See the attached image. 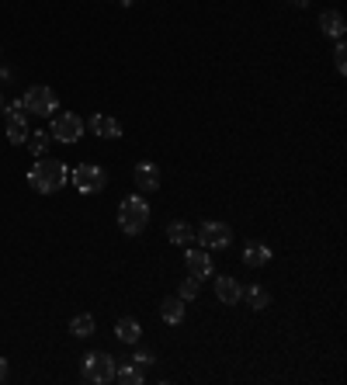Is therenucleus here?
Here are the masks:
<instances>
[{
  "label": "nucleus",
  "instance_id": "nucleus-1",
  "mask_svg": "<svg viewBox=\"0 0 347 385\" xmlns=\"http://www.w3.org/2000/svg\"><path fill=\"white\" fill-rule=\"evenodd\" d=\"M66 181H70V167H66L63 160H45V157H39L35 167L28 171V184H32V191H39V195H56V191H63Z\"/></svg>",
  "mask_w": 347,
  "mask_h": 385
},
{
  "label": "nucleus",
  "instance_id": "nucleus-2",
  "mask_svg": "<svg viewBox=\"0 0 347 385\" xmlns=\"http://www.w3.org/2000/svg\"><path fill=\"white\" fill-rule=\"evenodd\" d=\"M118 226H122L126 236H139L150 226V202L142 195L122 198V205H118Z\"/></svg>",
  "mask_w": 347,
  "mask_h": 385
},
{
  "label": "nucleus",
  "instance_id": "nucleus-3",
  "mask_svg": "<svg viewBox=\"0 0 347 385\" xmlns=\"http://www.w3.org/2000/svg\"><path fill=\"white\" fill-rule=\"evenodd\" d=\"M80 375L90 385L115 382V358L108 350H87L84 358H80Z\"/></svg>",
  "mask_w": 347,
  "mask_h": 385
},
{
  "label": "nucleus",
  "instance_id": "nucleus-4",
  "mask_svg": "<svg viewBox=\"0 0 347 385\" xmlns=\"http://www.w3.org/2000/svg\"><path fill=\"white\" fill-rule=\"evenodd\" d=\"M21 108L28 111V115H39V118H49L52 111H59V97H56V90L45 84H35L25 90V97H21Z\"/></svg>",
  "mask_w": 347,
  "mask_h": 385
},
{
  "label": "nucleus",
  "instance_id": "nucleus-5",
  "mask_svg": "<svg viewBox=\"0 0 347 385\" xmlns=\"http://www.w3.org/2000/svg\"><path fill=\"white\" fill-rule=\"evenodd\" d=\"M195 240H198V247H205V250H229V247H233V229H229L226 222L209 219V222L198 226Z\"/></svg>",
  "mask_w": 347,
  "mask_h": 385
},
{
  "label": "nucleus",
  "instance_id": "nucleus-6",
  "mask_svg": "<svg viewBox=\"0 0 347 385\" xmlns=\"http://www.w3.org/2000/svg\"><path fill=\"white\" fill-rule=\"evenodd\" d=\"M70 184L80 195H97V191H104L108 173H104V167H97V164H80V167H73V173H70Z\"/></svg>",
  "mask_w": 347,
  "mask_h": 385
},
{
  "label": "nucleus",
  "instance_id": "nucleus-7",
  "mask_svg": "<svg viewBox=\"0 0 347 385\" xmlns=\"http://www.w3.org/2000/svg\"><path fill=\"white\" fill-rule=\"evenodd\" d=\"M52 139L56 142H77L80 135H84V118L77 115V111H59L56 118H52Z\"/></svg>",
  "mask_w": 347,
  "mask_h": 385
},
{
  "label": "nucleus",
  "instance_id": "nucleus-8",
  "mask_svg": "<svg viewBox=\"0 0 347 385\" xmlns=\"http://www.w3.org/2000/svg\"><path fill=\"white\" fill-rule=\"evenodd\" d=\"M184 264H188V274H195L198 281H205V278H212L216 274V267H212V257L205 247H184Z\"/></svg>",
  "mask_w": 347,
  "mask_h": 385
},
{
  "label": "nucleus",
  "instance_id": "nucleus-9",
  "mask_svg": "<svg viewBox=\"0 0 347 385\" xmlns=\"http://www.w3.org/2000/svg\"><path fill=\"white\" fill-rule=\"evenodd\" d=\"M132 181H135V188L142 195H153V191H160V167L153 160H139L132 167Z\"/></svg>",
  "mask_w": 347,
  "mask_h": 385
},
{
  "label": "nucleus",
  "instance_id": "nucleus-10",
  "mask_svg": "<svg viewBox=\"0 0 347 385\" xmlns=\"http://www.w3.org/2000/svg\"><path fill=\"white\" fill-rule=\"evenodd\" d=\"M25 139H28V122H25V108H21V101H14V104L7 108V142L21 146Z\"/></svg>",
  "mask_w": 347,
  "mask_h": 385
},
{
  "label": "nucleus",
  "instance_id": "nucleus-11",
  "mask_svg": "<svg viewBox=\"0 0 347 385\" xmlns=\"http://www.w3.org/2000/svg\"><path fill=\"white\" fill-rule=\"evenodd\" d=\"M87 128H90L97 139H122V122H118V118H111V115H104V111L90 115Z\"/></svg>",
  "mask_w": 347,
  "mask_h": 385
},
{
  "label": "nucleus",
  "instance_id": "nucleus-12",
  "mask_svg": "<svg viewBox=\"0 0 347 385\" xmlns=\"http://www.w3.org/2000/svg\"><path fill=\"white\" fill-rule=\"evenodd\" d=\"M271 257H274V250L267 243H260V240H247L243 243V264L247 267H267Z\"/></svg>",
  "mask_w": 347,
  "mask_h": 385
},
{
  "label": "nucleus",
  "instance_id": "nucleus-13",
  "mask_svg": "<svg viewBox=\"0 0 347 385\" xmlns=\"http://www.w3.org/2000/svg\"><path fill=\"white\" fill-rule=\"evenodd\" d=\"M212 281H216V299L222 302V305H236V302H240L243 288H240L236 278H229V274H216Z\"/></svg>",
  "mask_w": 347,
  "mask_h": 385
},
{
  "label": "nucleus",
  "instance_id": "nucleus-14",
  "mask_svg": "<svg viewBox=\"0 0 347 385\" xmlns=\"http://www.w3.org/2000/svg\"><path fill=\"white\" fill-rule=\"evenodd\" d=\"M184 316H188V302L181 299V295H167V299L160 302V319L164 323L177 326V323H184Z\"/></svg>",
  "mask_w": 347,
  "mask_h": 385
},
{
  "label": "nucleus",
  "instance_id": "nucleus-15",
  "mask_svg": "<svg viewBox=\"0 0 347 385\" xmlns=\"http://www.w3.org/2000/svg\"><path fill=\"white\" fill-rule=\"evenodd\" d=\"M319 28H323L327 39H344V28H347L344 14L341 11H323L319 14Z\"/></svg>",
  "mask_w": 347,
  "mask_h": 385
},
{
  "label": "nucleus",
  "instance_id": "nucleus-16",
  "mask_svg": "<svg viewBox=\"0 0 347 385\" xmlns=\"http://www.w3.org/2000/svg\"><path fill=\"white\" fill-rule=\"evenodd\" d=\"M167 240H171L174 247H188V243H195V229L184 219H174L171 226H167Z\"/></svg>",
  "mask_w": 347,
  "mask_h": 385
},
{
  "label": "nucleus",
  "instance_id": "nucleus-17",
  "mask_svg": "<svg viewBox=\"0 0 347 385\" xmlns=\"http://www.w3.org/2000/svg\"><path fill=\"white\" fill-rule=\"evenodd\" d=\"M240 302L243 305H250V309H267L271 305V292L264 288V285H250V288H243V295H240Z\"/></svg>",
  "mask_w": 347,
  "mask_h": 385
},
{
  "label": "nucleus",
  "instance_id": "nucleus-18",
  "mask_svg": "<svg viewBox=\"0 0 347 385\" xmlns=\"http://www.w3.org/2000/svg\"><path fill=\"white\" fill-rule=\"evenodd\" d=\"M142 368L135 365V361H122V365H115V382L122 385H142Z\"/></svg>",
  "mask_w": 347,
  "mask_h": 385
},
{
  "label": "nucleus",
  "instance_id": "nucleus-19",
  "mask_svg": "<svg viewBox=\"0 0 347 385\" xmlns=\"http://www.w3.org/2000/svg\"><path fill=\"white\" fill-rule=\"evenodd\" d=\"M115 337H118L122 343H139V337H142V326H139L135 319H129V316H126V319H118V323H115Z\"/></svg>",
  "mask_w": 347,
  "mask_h": 385
},
{
  "label": "nucleus",
  "instance_id": "nucleus-20",
  "mask_svg": "<svg viewBox=\"0 0 347 385\" xmlns=\"http://www.w3.org/2000/svg\"><path fill=\"white\" fill-rule=\"evenodd\" d=\"M94 326H97V323H94V316H90V312H80V316H73V319H70V334H73V337H80V341L94 337Z\"/></svg>",
  "mask_w": 347,
  "mask_h": 385
},
{
  "label": "nucleus",
  "instance_id": "nucleus-21",
  "mask_svg": "<svg viewBox=\"0 0 347 385\" xmlns=\"http://www.w3.org/2000/svg\"><path fill=\"white\" fill-rule=\"evenodd\" d=\"M198 292H202V281L195 278V274H188V278H181V285H177V295L184 302H191V299H198Z\"/></svg>",
  "mask_w": 347,
  "mask_h": 385
},
{
  "label": "nucleus",
  "instance_id": "nucleus-22",
  "mask_svg": "<svg viewBox=\"0 0 347 385\" xmlns=\"http://www.w3.org/2000/svg\"><path fill=\"white\" fill-rule=\"evenodd\" d=\"M25 146H28L35 157H45V149H49V132H28Z\"/></svg>",
  "mask_w": 347,
  "mask_h": 385
},
{
  "label": "nucleus",
  "instance_id": "nucleus-23",
  "mask_svg": "<svg viewBox=\"0 0 347 385\" xmlns=\"http://www.w3.org/2000/svg\"><path fill=\"white\" fill-rule=\"evenodd\" d=\"M334 66H337V73H341V77L347 73V45H344V39H337V49H334Z\"/></svg>",
  "mask_w": 347,
  "mask_h": 385
},
{
  "label": "nucleus",
  "instance_id": "nucleus-24",
  "mask_svg": "<svg viewBox=\"0 0 347 385\" xmlns=\"http://www.w3.org/2000/svg\"><path fill=\"white\" fill-rule=\"evenodd\" d=\"M132 361H135V365L146 372L150 365H157V354H153V350H135V354H132Z\"/></svg>",
  "mask_w": 347,
  "mask_h": 385
},
{
  "label": "nucleus",
  "instance_id": "nucleus-25",
  "mask_svg": "<svg viewBox=\"0 0 347 385\" xmlns=\"http://www.w3.org/2000/svg\"><path fill=\"white\" fill-rule=\"evenodd\" d=\"M4 379H7V361L0 358V382H4Z\"/></svg>",
  "mask_w": 347,
  "mask_h": 385
},
{
  "label": "nucleus",
  "instance_id": "nucleus-26",
  "mask_svg": "<svg viewBox=\"0 0 347 385\" xmlns=\"http://www.w3.org/2000/svg\"><path fill=\"white\" fill-rule=\"evenodd\" d=\"M285 4H292V7H309V0H285Z\"/></svg>",
  "mask_w": 347,
  "mask_h": 385
},
{
  "label": "nucleus",
  "instance_id": "nucleus-27",
  "mask_svg": "<svg viewBox=\"0 0 347 385\" xmlns=\"http://www.w3.org/2000/svg\"><path fill=\"white\" fill-rule=\"evenodd\" d=\"M0 80H11V70H4V66H0Z\"/></svg>",
  "mask_w": 347,
  "mask_h": 385
},
{
  "label": "nucleus",
  "instance_id": "nucleus-28",
  "mask_svg": "<svg viewBox=\"0 0 347 385\" xmlns=\"http://www.w3.org/2000/svg\"><path fill=\"white\" fill-rule=\"evenodd\" d=\"M118 4H122V7H132V0H118Z\"/></svg>",
  "mask_w": 347,
  "mask_h": 385
},
{
  "label": "nucleus",
  "instance_id": "nucleus-29",
  "mask_svg": "<svg viewBox=\"0 0 347 385\" xmlns=\"http://www.w3.org/2000/svg\"><path fill=\"white\" fill-rule=\"evenodd\" d=\"M0 111H4V97H0Z\"/></svg>",
  "mask_w": 347,
  "mask_h": 385
}]
</instances>
